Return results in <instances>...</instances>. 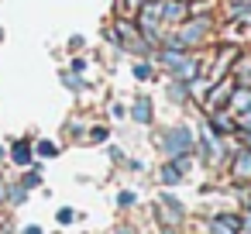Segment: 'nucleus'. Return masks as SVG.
Segmentation results:
<instances>
[{
    "label": "nucleus",
    "instance_id": "f8f14e48",
    "mask_svg": "<svg viewBox=\"0 0 251 234\" xmlns=\"http://www.w3.org/2000/svg\"><path fill=\"white\" fill-rule=\"evenodd\" d=\"M38 155L52 158V155H55V145H52V141H38Z\"/></svg>",
    "mask_w": 251,
    "mask_h": 234
},
{
    "label": "nucleus",
    "instance_id": "6ab92c4d",
    "mask_svg": "<svg viewBox=\"0 0 251 234\" xmlns=\"http://www.w3.org/2000/svg\"><path fill=\"white\" fill-rule=\"evenodd\" d=\"M73 217H76V213H73V210H59V220H62V224H69V220H73Z\"/></svg>",
    "mask_w": 251,
    "mask_h": 234
},
{
    "label": "nucleus",
    "instance_id": "9b49d317",
    "mask_svg": "<svg viewBox=\"0 0 251 234\" xmlns=\"http://www.w3.org/2000/svg\"><path fill=\"white\" fill-rule=\"evenodd\" d=\"M217 220H220L224 227H230V231H241V220H237V217H230V213H224V217H217Z\"/></svg>",
    "mask_w": 251,
    "mask_h": 234
},
{
    "label": "nucleus",
    "instance_id": "dca6fc26",
    "mask_svg": "<svg viewBox=\"0 0 251 234\" xmlns=\"http://www.w3.org/2000/svg\"><path fill=\"white\" fill-rule=\"evenodd\" d=\"M62 83H66V86H73V90H83V83H79L76 76H62Z\"/></svg>",
    "mask_w": 251,
    "mask_h": 234
},
{
    "label": "nucleus",
    "instance_id": "f257e3e1",
    "mask_svg": "<svg viewBox=\"0 0 251 234\" xmlns=\"http://www.w3.org/2000/svg\"><path fill=\"white\" fill-rule=\"evenodd\" d=\"M165 152H169V155H186V152H189V134H186V131H172V134L165 138Z\"/></svg>",
    "mask_w": 251,
    "mask_h": 234
},
{
    "label": "nucleus",
    "instance_id": "f03ea898",
    "mask_svg": "<svg viewBox=\"0 0 251 234\" xmlns=\"http://www.w3.org/2000/svg\"><path fill=\"white\" fill-rule=\"evenodd\" d=\"M11 158H14L18 165H28V162H31V145H28V141H18V145L11 148Z\"/></svg>",
    "mask_w": 251,
    "mask_h": 234
},
{
    "label": "nucleus",
    "instance_id": "1a4fd4ad",
    "mask_svg": "<svg viewBox=\"0 0 251 234\" xmlns=\"http://www.w3.org/2000/svg\"><path fill=\"white\" fill-rule=\"evenodd\" d=\"M162 182H169V186L179 182V169H176V165H165V169H162Z\"/></svg>",
    "mask_w": 251,
    "mask_h": 234
},
{
    "label": "nucleus",
    "instance_id": "b1692460",
    "mask_svg": "<svg viewBox=\"0 0 251 234\" xmlns=\"http://www.w3.org/2000/svg\"><path fill=\"white\" fill-rule=\"evenodd\" d=\"M0 162H4V148H0Z\"/></svg>",
    "mask_w": 251,
    "mask_h": 234
},
{
    "label": "nucleus",
    "instance_id": "a211bd4d",
    "mask_svg": "<svg viewBox=\"0 0 251 234\" xmlns=\"http://www.w3.org/2000/svg\"><path fill=\"white\" fill-rule=\"evenodd\" d=\"M90 138H93V141H103V138H107V131H103V128H93V134H90Z\"/></svg>",
    "mask_w": 251,
    "mask_h": 234
},
{
    "label": "nucleus",
    "instance_id": "6e6552de",
    "mask_svg": "<svg viewBox=\"0 0 251 234\" xmlns=\"http://www.w3.org/2000/svg\"><path fill=\"white\" fill-rule=\"evenodd\" d=\"M213 128H217V134H227V131H234V121L224 117V114H217V117H213Z\"/></svg>",
    "mask_w": 251,
    "mask_h": 234
},
{
    "label": "nucleus",
    "instance_id": "9d476101",
    "mask_svg": "<svg viewBox=\"0 0 251 234\" xmlns=\"http://www.w3.org/2000/svg\"><path fill=\"white\" fill-rule=\"evenodd\" d=\"M25 193H28L25 186H7V200H11V203H21V200H25Z\"/></svg>",
    "mask_w": 251,
    "mask_h": 234
},
{
    "label": "nucleus",
    "instance_id": "20e7f679",
    "mask_svg": "<svg viewBox=\"0 0 251 234\" xmlns=\"http://www.w3.org/2000/svg\"><path fill=\"white\" fill-rule=\"evenodd\" d=\"M131 114H134V121H141V124H145V121H151V104H148V100H138Z\"/></svg>",
    "mask_w": 251,
    "mask_h": 234
},
{
    "label": "nucleus",
    "instance_id": "ddd939ff",
    "mask_svg": "<svg viewBox=\"0 0 251 234\" xmlns=\"http://www.w3.org/2000/svg\"><path fill=\"white\" fill-rule=\"evenodd\" d=\"M134 76L138 79H151V66H134Z\"/></svg>",
    "mask_w": 251,
    "mask_h": 234
},
{
    "label": "nucleus",
    "instance_id": "4be33fe9",
    "mask_svg": "<svg viewBox=\"0 0 251 234\" xmlns=\"http://www.w3.org/2000/svg\"><path fill=\"white\" fill-rule=\"evenodd\" d=\"M237 14H241V18H244V21L251 25V11H237Z\"/></svg>",
    "mask_w": 251,
    "mask_h": 234
},
{
    "label": "nucleus",
    "instance_id": "0eeeda50",
    "mask_svg": "<svg viewBox=\"0 0 251 234\" xmlns=\"http://www.w3.org/2000/svg\"><path fill=\"white\" fill-rule=\"evenodd\" d=\"M165 18H169V21H186V7H182V4H169V7H165Z\"/></svg>",
    "mask_w": 251,
    "mask_h": 234
},
{
    "label": "nucleus",
    "instance_id": "39448f33",
    "mask_svg": "<svg viewBox=\"0 0 251 234\" xmlns=\"http://www.w3.org/2000/svg\"><path fill=\"white\" fill-rule=\"evenodd\" d=\"M230 97H234V110H248L251 107V90H230Z\"/></svg>",
    "mask_w": 251,
    "mask_h": 234
},
{
    "label": "nucleus",
    "instance_id": "a878e982",
    "mask_svg": "<svg viewBox=\"0 0 251 234\" xmlns=\"http://www.w3.org/2000/svg\"><path fill=\"white\" fill-rule=\"evenodd\" d=\"M0 38H4V31H0Z\"/></svg>",
    "mask_w": 251,
    "mask_h": 234
},
{
    "label": "nucleus",
    "instance_id": "393cba45",
    "mask_svg": "<svg viewBox=\"0 0 251 234\" xmlns=\"http://www.w3.org/2000/svg\"><path fill=\"white\" fill-rule=\"evenodd\" d=\"M248 141H251V131H248Z\"/></svg>",
    "mask_w": 251,
    "mask_h": 234
},
{
    "label": "nucleus",
    "instance_id": "423d86ee",
    "mask_svg": "<svg viewBox=\"0 0 251 234\" xmlns=\"http://www.w3.org/2000/svg\"><path fill=\"white\" fill-rule=\"evenodd\" d=\"M234 172H237V176H251V152H244V155L234 162Z\"/></svg>",
    "mask_w": 251,
    "mask_h": 234
},
{
    "label": "nucleus",
    "instance_id": "4468645a",
    "mask_svg": "<svg viewBox=\"0 0 251 234\" xmlns=\"http://www.w3.org/2000/svg\"><path fill=\"white\" fill-rule=\"evenodd\" d=\"M38 179H42V176H38V172H28V176H25V182H21V186H25V189H31V186H38Z\"/></svg>",
    "mask_w": 251,
    "mask_h": 234
},
{
    "label": "nucleus",
    "instance_id": "7ed1b4c3",
    "mask_svg": "<svg viewBox=\"0 0 251 234\" xmlns=\"http://www.w3.org/2000/svg\"><path fill=\"white\" fill-rule=\"evenodd\" d=\"M158 14H162V7H158V4H151V7H145V11H141V28L148 31L151 25H158Z\"/></svg>",
    "mask_w": 251,
    "mask_h": 234
},
{
    "label": "nucleus",
    "instance_id": "412c9836",
    "mask_svg": "<svg viewBox=\"0 0 251 234\" xmlns=\"http://www.w3.org/2000/svg\"><path fill=\"white\" fill-rule=\"evenodd\" d=\"M25 234H42V227H25Z\"/></svg>",
    "mask_w": 251,
    "mask_h": 234
},
{
    "label": "nucleus",
    "instance_id": "aec40b11",
    "mask_svg": "<svg viewBox=\"0 0 251 234\" xmlns=\"http://www.w3.org/2000/svg\"><path fill=\"white\" fill-rule=\"evenodd\" d=\"M4 200H7V186H4V182H0V203H4Z\"/></svg>",
    "mask_w": 251,
    "mask_h": 234
},
{
    "label": "nucleus",
    "instance_id": "5701e85b",
    "mask_svg": "<svg viewBox=\"0 0 251 234\" xmlns=\"http://www.w3.org/2000/svg\"><path fill=\"white\" fill-rule=\"evenodd\" d=\"M244 224H248V231H251V210H248V217H244Z\"/></svg>",
    "mask_w": 251,
    "mask_h": 234
},
{
    "label": "nucleus",
    "instance_id": "2eb2a0df",
    "mask_svg": "<svg viewBox=\"0 0 251 234\" xmlns=\"http://www.w3.org/2000/svg\"><path fill=\"white\" fill-rule=\"evenodd\" d=\"M200 35H203V28H200V25H196V28H189V31H186V35H182V38H186V42H196V38H200Z\"/></svg>",
    "mask_w": 251,
    "mask_h": 234
},
{
    "label": "nucleus",
    "instance_id": "f3484780",
    "mask_svg": "<svg viewBox=\"0 0 251 234\" xmlns=\"http://www.w3.org/2000/svg\"><path fill=\"white\" fill-rule=\"evenodd\" d=\"M241 128H244V131H251V107L241 114Z\"/></svg>",
    "mask_w": 251,
    "mask_h": 234
}]
</instances>
